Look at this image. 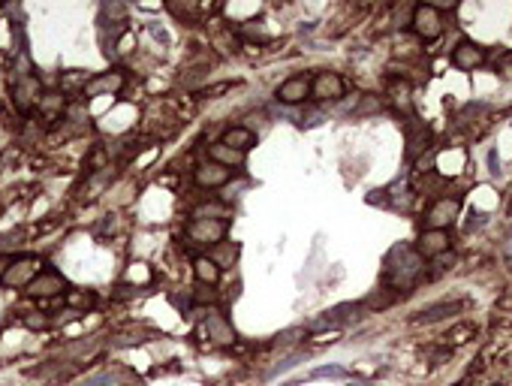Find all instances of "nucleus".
Here are the masks:
<instances>
[{
    "instance_id": "30",
    "label": "nucleus",
    "mask_w": 512,
    "mask_h": 386,
    "mask_svg": "<svg viewBox=\"0 0 512 386\" xmlns=\"http://www.w3.org/2000/svg\"><path fill=\"white\" fill-rule=\"evenodd\" d=\"M10 266H12V257H6V253H0V284H3L6 272H10Z\"/></svg>"
},
{
    "instance_id": "4",
    "label": "nucleus",
    "mask_w": 512,
    "mask_h": 386,
    "mask_svg": "<svg viewBox=\"0 0 512 386\" xmlns=\"http://www.w3.org/2000/svg\"><path fill=\"white\" fill-rule=\"evenodd\" d=\"M461 215V196H440L425 215V229H449Z\"/></svg>"
},
{
    "instance_id": "23",
    "label": "nucleus",
    "mask_w": 512,
    "mask_h": 386,
    "mask_svg": "<svg viewBox=\"0 0 512 386\" xmlns=\"http://www.w3.org/2000/svg\"><path fill=\"white\" fill-rule=\"evenodd\" d=\"M238 37H244V39H259V43H266L268 39V30H266V24L262 21H244V24H238Z\"/></svg>"
},
{
    "instance_id": "14",
    "label": "nucleus",
    "mask_w": 512,
    "mask_h": 386,
    "mask_svg": "<svg viewBox=\"0 0 512 386\" xmlns=\"http://www.w3.org/2000/svg\"><path fill=\"white\" fill-rule=\"evenodd\" d=\"M205 335H208L211 344H217V347H229V344H235V329L233 323H229L226 317L220 314V311H208V320H205Z\"/></svg>"
},
{
    "instance_id": "8",
    "label": "nucleus",
    "mask_w": 512,
    "mask_h": 386,
    "mask_svg": "<svg viewBox=\"0 0 512 386\" xmlns=\"http://www.w3.org/2000/svg\"><path fill=\"white\" fill-rule=\"evenodd\" d=\"M229 182H233V169L220 166L214 160H205L193 169V184L202 187V191H217V187H226Z\"/></svg>"
},
{
    "instance_id": "18",
    "label": "nucleus",
    "mask_w": 512,
    "mask_h": 386,
    "mask_svg": "<svg viewBox=\"0 0 512 386\" xmlns=\"http://www.w3.org/2000/svg\"><path fill=\"white\" fill-rule=\"evenodd\" d=\"M220 272H223V269L211 257H196L193 260V275H196V281L205 284V287H217Z\"/></svg>"
},
{
    "instance_id": "9",
    "label": "nucleus",
    "mask_w": 512,
    "mask_h": 386,
    "mask_svg": "<svg viewBox=\"0 0 512 386\" xmlns=\"http://www.w3.org/2000/svg\"><path fill=\"white\" fill-rule=\"evenodd\" d=\"M452 64L464 73H473V70L489 64V52H485L479 43H473V39H461V43L452 48Z\"/></svg>"
},
{
    "instance_id": "28",
    "label": "nucleus",
    "mask_w": 512,
    "mask_h": 386,
    "mask_svg": "<svg viewBox=\"0 0 512 386\" xmlns=\"http://www.w3.org/2000/svg\"><path fill=\"white\" fill-rule=\"evenodd\" d=\"M70 302H72V305H94V296H90V293H70Z\"/></svg>"
},
{
    "instance_id": "22",
    "label": "nucleus",
    "mask_w": 512,
    "mask_h": 386,
    "mask_svg": "<svg viewBox=\"0 0 512 386\" xmlns=\"http://www.w3.org/2000/svg\"><path fill=\"white\" fill-rule=\"evenodd\" d=\"M208 257H211L214 262H217L220 269H226V262H235V257H238V248H233V244H229V242H220V244H214V248H211Z\"/></svg>"
},
{
    "instance_id": "21",
    "label": "nucleus",
    "mask_w": 512,
    "mask_h": 386,
    "mask_svg": "<svg viewBox=\"0 0 512 386\" xmlns=\"http://www.w3.org/2000/svg\"><path fill=\"white\" fill-rule=\"evenodd\" d=\"M395 299H398V290H392V287H380L377 293H371L368 299H365V308L386 311L389 305H395Z\"/></svg>"
},
{
    "instance_id": "29",
    "label": "nucleus",
    "mask_w": 512,
    "mask_h": 386,
    "mask_svg": "<svg viewBox=\"0 0 512 386\" xmlns=\"http://www.w3.org/2000/svg\"><path fill=\"white\" fill-rule=\"evenodd\" d=\"M151 37L157 39V43H163V46H169V34L163 28H157V24H151Z\"/></svg>"
},
{
    "instance_id": "1",
    "label": "nucleus",
    "mask_w": 512,
    "mask_h": 386,
    "mask_svg": "<svg viewBox=\"0 0 512 386\" xmlns=\"http://www.w3.org/2000/svg\"><path fill=\"white\" fill-rule=\"evenodd\" d=\"M410 28L422 43H434V39L443 37V12L440 6L434 3H416L413 6V15H410Z\"/></svg>"
},
{
    "instance_id": "7",
    "label": "nucleus",
    "mask_w": 512,
    "mask_h": 386,
    "mask_svg": "<svg viewBox=\"0 0 512 386\" xmlns=\"http://www.w3.org/2000/svg\"><path fill=\"white\" fill-rule=\"evenodd\" d=\"M39 97H43V85H39L37 76H21V79H12V103L19 112H34Z\"/></svg>"
},
{
    "instance_id": "11",
    "label": "nucleus",
    "mask_w": 512,
    "mask_h": 386,
    "mask_svg": "<svg viewBox=\"0 0 512 386\" xmlns=\"http://www.w3.org/2000/svg\"><path fill=\"white\" fill-rule=\"evenodd\" d=\"M386 97H389L392 109L404 115V118H413V112H416V106H413V85L410 79H401V76H392L386 81Z\"/></svg>"
},
{
    "instance_id": "6",
    "label": "nucleus",
    "mask_w": 512,
    "mask_h": 386,
    "mask_svg": "<svg viewBox=\"0 0 512 386\" xmlns=\"http://www.w3.org/2000/svg\"><path fill=\"white\" fill-rule=\"evenodd\" d=\"M452 248V235H449V229H422L419 233V239H416V251L422 260H437V257H443L446 251Z\"/></svg>"
},
{
    "instance_id": "13",
    "label": "nucleus",
    "mask_w": 512,
    "mask_h": 386,
    "mask_svg": "<svg viewBox=\"0 0 512 386\" xmlns=\"http://www.w3.org/2000/svg\"><path fill=\"white\" fill-rule=\"evenodd\" d=\"M277 103L284 106H299L311 97V79L308 76H290L286 81H280L277 85Z\"/></svg>"
},
{
    "instance_id": "10",
    "label": "nucleus",
    "mask_w": 512,
    "mask_h": 386,
    "mask_svg": "<svg viewBox=\"0 0 512 386\" xmlns=\"http://www.w3.org/2000/svg\"><path fill=\"white\" fill-rule=\"evenodd\" d=\"M124 85H127V76H124V70L97 73L94 79H88V81H85V91H81V97H85V100H90V97L118 94V91H124Z\"/></svg>"
},
{
    "instance_id": "2",
    "label": "nucleus",
    "mask_w": 512,
    "mask_h": 386,
    "mask_svg": "<svg viewBox=\"0 0 512 386\" xmlns=\"http://www.w3.org/2000/svg\"><path fill=\"white\" fill-rule=\"evenodd\" d=\"M226 233H229V224L220 218H193L187 224V239L193 244H208V248H214V244H220L226 239Z\"/></svg>"
},
{
    "instance_id": "25",
    "label": "nucleus",
    "mask_w": 512,
    "mask_h": 386,
    "mask_svg": "<svg viewBox=\"0 0 512 386\" xmlns=\"http://www.w3.org/2000/svg\"><path fill=\"white\" fill-rule=\"evenodd\" d=\"M24 326H30V329H46V326H48V317L39 314V311H34V314L24 317Z\"/></svg>"
},
{
    "instance_id": "16",
    "label": "nucleus",
    "mask_w": 512,
    "mask_h": 386,
    "mask_svg": "<svg viewBox=\"0 0 512 386\" xmlns=\"http://www.w3.org/2000/svg\"><path fill=\"white\" fill-rule=\"evenodd\" d=\"M208 160L220 163V166H226V169H242L244 163H247V157H244L242 151H235V148L223 145L220 139H217V142H211V145H208Z\"/></svg>"
},
{
    "instance_id": "5",
    "label": "nucleus",
    "mask_w": 512,
    "mask_h": 386,
    "mask_svg": "<svg viewBox=\"0 0 512 386\" xmlns=\"http://www.w3.org/2000/svg\"><path fill=\"white\" fill-rule=\"evenodd\" d=\"M24 293H28L30 299H57V296L67 293V281H63L61 272L46 269V272H39L34 281L24 287Z\"/></svg>"
},
{
    "instance_id": "17",
    "label": "nucleus",
    "mask_w": 512,
    "mask_h": 386,
    "mask_svg": "<svg viewBox=\"0 0 512 386\" xmlns=\"http://www.w3.org/2000/svg\"><path fill=\"white\" fill-rule=\"evenodd\" d=\"M220 142L229 145V148H235V151H242V154H247L256 145V133H253L250 127H244V124H235V127H229L226 133L220 136Z\"/></svg>"
},
{
    "instance_id": "27",
    "label": "nucleus",
    "mask_w": 512,
    "mask_h": 386,
    "mask_svg": "<svg viewBox=\"0 0 512 386\" xmlns=\"http://www.w3.org/2000/svg\"><path fill=\"white\" fill-rule=\"evenodd\" d=\"M106 12H109L112 19H118V21L127 19V6H121V3H106Z\"/></svg>"
},
{
    "instance_id": "3",
    "label": "nucleus",
    "mask_w": 512,
    "mask_h": 386,
    "mask_svg": "<svg viewBox=\"0 0 512 386\" xmlns=\"http://www.w3.org/2000/svg\"><path fill=\"white\" fill-rule=\"evenodd\" d=\"M344 94H346V81L341 73L323 70L311 79V97L317 103H335V100H341Z\"/></svg>"
},
{
    "instance_id": "24",
    "label": "nucleus",
    "mask_w": 512,
    "mask_h": 386,
    "mask_svg": "<svg viewBox=\"0 0 512 386\" xmlns=\"http://www.w3.org/2000/svg\"><path fill=\"white\" fill-rule=\"evenodd\" d=\"M193 302L196 305H214V302H217V290H214V287H199V290L193 293Z\"/></svg>"
},
{
    "instance_id": "12",
    "label": "nucleus",
    "mask_w": 512,
    "mask_h": 386,
    "mask_svg": "<svg viewBox=\"0 0 512 386\" xmlns=\"http://www.w3.org/2000/svg\"><path fill=\"white\" fill-rule=\"evenodd\" d=\"M43 262H39V257H19V260H12V266H10V272H6V278H3V284L6 287H28L34 278L43 272Z\"/></svg>"
},
{
    "instance_id": "26",
    "label": "nucleus",
    "mask_w": 512,
    "mask_h": 386,
    "mask_svg": "<svg viewBox=\"0 0 512 386\" xmlns=\"http://www.w3.org/2000/svg\"><path fill=\"white\" fill-rule=\"evenodd\" d=\"M368 112H380V100L377 97H365V103H362V109H356V115H368Z\"/></svg>"
},
{
    "instance_id": "20",
    "label": "nucleus",
    "mask_w": 512,
    "mask_h": 386,
    "mask_svg": "<svg viewBox=\"0 0 512 386\" xmlns=\"http://www.w3.org/2000/svg\"><path fill=\"white\" fill-rule=\"evenodd\" d=\"M473 335H476V326L473 323H458V326H452V329L449 332H446L443 335V338H446V347H461V344H467L470 338H473Z\"/></svg>"
},
{
    "instance_id": "19",
    "label": "nucleus",
    "mask_w": 512,
    "mask_h": 386,
    "mask_svg": "<svg viewBox=\"0 0 512 386\" xmlns=\"http://www.w3.org/2000/svg\"><path fill=\"white\" fill-rule=\"evenodd\" d=\"M461 308H464V302H440V305L425 308L413 323H437V320H443L446 314H455V311H461Z\"/></svg>"
},
{
    "instance_id": "15",
    "label": "nucleus",
    "mask_w": 512,
    "mask_h": 386,
    "mask_svg": "<svg viewBox=\"0 0 512 386\" xmlns=\"http://www.w3.org/2000/svg\"><path fill=\"white\" fill-rule=\"evenodd\" d=\"M67 94L63 91H46L43 97H39V103H37V109L39 115H43L46 121H57V118H63L67 115Z\"/></svg>"
},
{
    "instance_id": "31",
    "label": "nucleus",
    "mask_w": 512,
    "mask_h": 386,
    "mask_svg": "<svg viewBox=\"0 0 512 386\" xmlns=\"http://www.w3.org/2000/svg\"><path fill=\"white\" fill-rule=\"evenodd\" d=\"M344 371L341 368H317V371H313V377H341Z\"/></svg>"
}]
</instances>
